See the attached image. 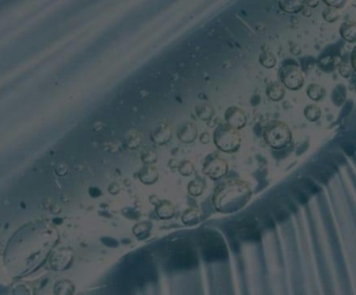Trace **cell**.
<instances>
[{"label": "cell", "mask_w": 356, "mask_h": 295, "mask_svg": "<svg viewBox=\"0 0 356 295\" xmlns=\"http://www.w3.org/2000/svg\"><path fill=\"white\" fill-rule=\"evenodd\" d=\"M225 120L227 125L234 127V128L240 129L242 127H244L247 118L243 110H241L237 106H231L225 112Z\"/></svg>", "instance_id": "6"}, {"label": "cell", "mask_w": 356, "mask_h": 295, "mask_svg": "<svg viewBox=\"0 0 356 295\" xmlns=\"http://www.w3.org/2000/svg\"><path fill=\"white\" fill-rule=\"evenodd\" d=\"M258 61L265 68H273L277 65V58L271 51H264L260 53Z\"/></svg>", "instance_id": "14"}, {"label": "cell", "mask_w": 356, "mask_h": 295, "mask_svg": "<svg viewBox=\"0 0 356 295\" xmlns=\"http://www.w3.org/2000/svg\"><path fill=\"white\" fill-rule=\"evenodd\" d=\"M215 143L220 150L225 152H232L237 150L240 145V135H238L237 128L224 123L219 125L215 130L214 134Z\"/></svg>", "instance_id": "1"}, {"label": "cell", "mask_w": 356, "mask_h": 295, "mask_svg": "<svg viewBox=\"0 0 356 295\" xmlns=\"http://www.w3.org/2000/svg\"><path fill=\"white\" fill-rule=\"evenodd\" d=\"M204 172L212 179H219L227 172V164L219 156L212 155L205 163Z\"/></svg>", "instance_id": "5"}, {"label": "cell", "mask_w": 356, "mask_h": 295, "mask_svg": "<svg viewBox=\"0 0 356 295\" xmlns=\"http://www.w3.org/2000/svg\"><path fill=\"white\" fill-rule=\"evenodd\" d=\"M304 115L308 120L310 121H316L321 116V108L316 105H308V106L304 108Z\"/></svg>", "instance_id": "15"}, {"label": "cell", "mask_w": 356, "mask_h": 295, "mask_svg": "<svg viewBox=\"0 0 356 295\" xmlns=\"http://www.w3.org/2000/svg\"><path fill=\"white\" fill-rule=\"evenodd\" d=\"M195 112L198 118L204 120V121L210 120L212 116H214V108H212L211 105H209L207 103L198 104L195 107Z\"/></svg>", "instance_id": "13"}, {"label": "cell", "mask_w": 356, "mask_h": 295, "mask_svg": "<svg viewBox=\"0 0 356 295\" xmlns=\"http://www.w3.org/2000/svg\"><path fill=\"white\" fill-rule=\"evenodd\" d=\"M157 213H158L161 218H171L174 213V209L170 203H166V206H163V203H161V205L157 207Z\"/></svg>", "instance_id": "18"}, {"label": "cell", "mask_w": 356, "mask_h": 295, "mask_svg": "<svg viewBox=\"0 0 356 295\" xmlns=\"http://www.w3.org/2000/svg\"><path fill=\"white\" fill-rule=\"evenodd\" d=\"M353 67H352V65L351 64H348V63H341L339 65V73H340V75L343 76V78H351L352 76V73H353Z\"/></svg>", "instance_id": "19"}, {"label": "cell", "mask_w": 356, "mask_h": 295, "mask_svg": "<svg viewBox=\"0 0 356 295\" xmlns=\"http://www.w3.org/2000/svg\"><path fill=\"white\" fill-rule=\"evenodd\" d=\"M172 137V127L166 121L159 122L152 132V140L158 144L166 143Z\"/></svg>", "instance_id": "7"}, {"label": "cell", "mask_w": 356, "mask_h": 295, "mask_svg": "<svg viewBox=\"0 0 356 295\" xmlns=\"http://www.w3.org/2000/svg\"><path fill=\"white\" fill-rule=\"evenodd\" d=\"M351 65L352 67H353L354 72L356 73V45L353 47V50H352V53H351Z\"/></svg>", "instance_id": "21"}, {"label": "cell", "mask_w": 356, "mask_h": 295, "mask_svg": "<svg viewBox=\"0 0 356 295\" xmlns=\"http://www.w3.org/2000/svg\"><path fill=\"white\" fill-rule=\"evenodd\" d=\"M325 88L321 85H316V83H313V85H309L307 88V95L310 99H313L315 101H318L323 99L325 97Z\"/></svg>", "instance_id": "12"}, {"label": "cell", "mask_w": 356, "mask_h": 295, "mask_svg": "<svg viewBox=\"0 0 356 295\" xmlns=\"http://www.w3.org/2000/svg\"><path fill=\"white\" fill-rule=\"evenodd\" d=\"M157 179V171L151 166L145 167L141 172V180L145 184H150Z\"/></svg>", "instance_id": "16"}, {"label": "cell", "mask_w": 356, "mask_h": 295, "mask_svg": "<svg viewBox=\"0 0 356 295\" xmlns=\"http://www.w3.org/2000/svg\"><path fill=\"white\" fill-rule=\"evenodd\" d=\"M340 14H339V9L335 8V7H326L324 9V12H323V17H324V20L326 22H336L339 19Z\"/></svg>", "instance_id": "17"}, {"label": "cell", "mask_w": 356, "mask_h": 295, "mask_svg": "<svg viewBox=\"0 0 356 295\" xmlns=\"http://www.w3.org/2000/svg\"><path fill=\"white\" fill-rule=\"evenodd\" d=\"M355 90H356V87H355Z\"/></svg>", "instance_id": "22"}, {"label": "cell", "mask_w": 356, "mask_h": 295, "mask_svg": "<svg viewBox=\"0 0 356 295\" xmlns=\"http://www.w3.org/2000/svg\"><path fill=\"white\" fill-rule=\"evenodd\" d=\"M348 0H323V2L329 7H335L337 9L344 8Z\"/></svg>", "instance_id": "20"}, {"label": "cell", "mask_w": 356, "mask_h": 295, "mask_svg": "<svg viewBox=\"0 0 356 295\" xmlns=\"http://www.w3.org/2000/svg\"><path fill=\"white\" fill-rule=\"evenodd\" d=\"M339 34L350 44H356V22L347 20L340 25Z\"/></svg>", "instance_id": "9"}, {"label": "cell", "mask_w": 356, "mask_h": 295, "mask_svg": "<svg viewBox=\"0 0 356 295\" xmlns=\"http://www.w3.org/2000/svg\"><path fill=\"white\" fill-rule=\"evenodd\" d=\"M265 93H266V96L269 97L271 100L279 101L285 97L286 88L282 86V83H280V82H277V81L270 82L269 85L266 86Z\"/></svg>", "instance_id": "10"}, {"label": "cell", "mask_w": 356, "mask_h": 295, "mask_svg": "<svg viewBox=\"0 0 356 295\" xmlns=\"http://www.w3.org/2000/svg\"><path fill=\"white\" fill-rule=\"evenodd\" d=\"M197 135V130L195 125L193 123H186L185 126L180 129V132L178 134V136L180 140L185 143H188V142H192L196 138Z\"/></svg>", "instance_id": "11"}, {"label": "cell", "mask_w": 356, "mask_h": 295, "mask_svg": "<svg viewBox=\"0 0 356 295\" xmlns=\"http://www.w3.org/2000/svg\"><path fill=\"white\" fill-rule=\"evenodd\" d=\"M202 248L205 260H218V258L226 257V248L223 240L219 238L218 234L205 235L202 241Z\"/></svg>", "instance_id": "4"}, {"label": "cell", "mask_w": 356, "mask_h": 295, "mask_svg": "<svg viewBox=\"0 0 356 295\" xmlns=\"http://www.w3.org/2000/svg\"><path fill=\"white\" fill-rule=\"evenodd\" d=\"M279 81L289 90H300L304 85V74L296 65H284L278 72Z\"/></svg>", "instance_id": "3"}, {"label": "cell", "mask_w": 356, "mask_h": 295, "mask_svg": "<svg viewBox=\"0 0 356 295\" xmlns=\"http://www.w3.org/2000/svg\"><path fill=\"white\" fill-rule=\"evenodd\" d=\"M264 137L273 148H282L291 141V130L284 122H271L265 128Z\"/></svg>", "instance_id": "2"}, {"label": "cell", "mask_w": 356, "mask_h": 295, "mask_svg": "<svg viewBox=\"0 0 356 295\" xmlns=\"http://www.w3.org/2000/svg\"><path fill=\"white\" fill-rule=\"evenodd\" d=\"M309 3V0H278V6L282 12L295 14L302 10Z\"/></svg>", "instance_id": "8"}]
</instances>
